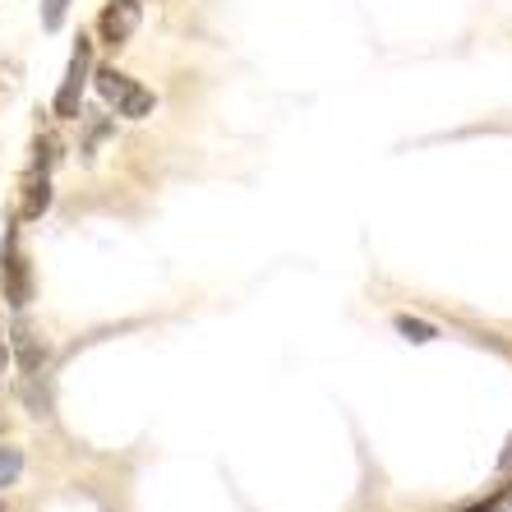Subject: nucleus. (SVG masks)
<instances>
[{"instance_id": "obj_1", "label": "nucleus", "mask_w": 512, "mask_h": 512, "mask_svg": "<svg viewBox=\"0 0 512 512\" xmlns=\"http://www.w3.org/2000/svg\"><path fill=\"white\" fill-rule=\"evenodd\" d=\"M93 84H97V93H102V102L116 107V116H125V120H148L157 107L153 88H143L139 79H130V74L116 70V65H97Z\"/></svg>"}, {"instance_id": "obj_2", "label": "nucleus", "mask_w": 512, "mask_h": 512, "mask_svg": "<svg viewBox=\"0 0 512 512\" xmlns=\"http://www.w3.org/2000/svg\"><path fill=\"white\" fill-rule=\"evenodd\" d=\"M0 291H5V305H10V310H28V305H33V263H28L14 227L0 240Z\"/></svg>"}, {"instance_id": "obj_3", "label": "nucleus", "mask_w": 512, "mask_h": 512, "mask_svg": "<svg viewBox=\"0 0 512 512\" xmlns=\"http://www.w3.org/2000/svg\"><path fill=\"white\" fill-rule=\"evenodd\" d=\"M88 74H93V42L79 37L70 65H65V79L56 88V102H51V116L56 120H79L84 116V88H88Z\"/></svg>"}, {"instance_id": "obj_4", "label": "nucleus", "mask_w": 512, "mask_h": 512, "mask_svg": "<svg viewBox=\"0 0 512 512\" xmlns=\"http://www.w3.org/2000/svg\"><path fill=\"white\" fill-rule=\"evenodd\" d=\"M139 24H143L139 0H107L102 14H97V37H102V47L120 51V47H130V37L139 33Z\"/></svg>"}, {"instance_id": "obj_5", "label": "nucleus", "mask_w": 512, "mask_h": 512, "mask_svg": "<svg viewBox=\"0 0 512 512\" xmlns=\"http://www.w3.org/2000/svg\"><path fill=\"white\" fill-rule=\"evenodd\" d=\"M47 356H51L47 337L37 333L33 319L19 310V319H14V328H10V360H19V365H24V374H28V370H42V365H47Z\"/></svg>"}, {"instance_id": "obj_6", "label": "nucleus", "mask_w": 512, "mask_h": 512, "mask_svg": "<svg viewBox=\"0 0 512 512\" xmlns=\"http://www.w3.org/2000/svg\"><path fill=\"white\" fill-rule=\"evenodd\" d=\"M19 222H37V217L51 208V176H42V171H28L24 176V185H19Z\"/></svg>"}, {"instance_id": "obj_7", "label": "nucleus", "mask_w": 512, "mask_h": 512, "mask_svg": "<svg viewBox=\"0 0 512 512\" xmlns=\"http://www.w3.org/2000/svg\"><path fill=\"white\" fill-rule=\"evenodd\" d=\"M19 397L28 402L33 416H51V383L42 379V370H28L24 379H19Z\"/></svg>"}, {"instance_id": "obj_8", "label": "nucleus", "mask_w": 512, "mask_h": 512, "mask_svg": "<svg viewBox=\"0 0 512 512\" xmlns=\"http://www.w3.org/2000/svg\"><path fill=\"white\" fill-rule=\"evenodd\" d=\"M393 328L406 337V342H416V346H425V342H434V337H439V328H434V323H425V319H411V314H397V319H393Z\"/></svg>"}, {"instance_id": "obj_9", "label": "nucleus", "mask_w": 512, "mask_h": 512, "mask_svg": "<svg viewBox=\"0 0 512 512\" xmlns=\"http://www.w3.org/2000/svg\"><path fill=\"white\" fill-rule=\"evenodd\" d=\"M56 157H60V139H56V134H37V139H33V171L51 176Z\"/></svg>"}, {"instance_id": "obj_10", "label": "nucleus", "mask_w": 512, "mask_h": 512, "mask_svg": "<svg viewBox=\"0 0 512 512\" xmlns=\"http://www.w3.org/2000/svg\"><path fill=\"white\" fill-rule=\"evenodd\" d=\"M19 476H24V453L10 448V443H0V489L19 485Z\"/></svg>"}, {"instance_id": "obj_11", "label": "nucleus", "mask_w": 512, "mask_h": 512, "mask_svg": "<svg viewBox=\"0 0 512 512\" xmlns=\"http://www.w3.org/2000/svg\"><path fill=\"white\" fill-rule=\"evenodd\" d=\"M42 28H47V33H60V28H65V14H70V0H42Z\"/></svg>"}, {"instance_id": "obj_12", "label": "nucleus", "mask_w": 512, "mask_h": 512, "mask_svg": "<svg viewBox=\"0 0 512 512\" xmlns=\"http://www.w3.org/2000/svg\"><path fill=\"white\" fill-rule=\"evenodd\" d=\"M508 499H512V485H503V489H494L489 499L471 503V508H457V512H503V508H508Z\"/></svg>"}, {"instance_id": "obj_13", "label": "nucleus", "mask_w": 512, "mask_h": 512, "mask_svg": "<svg viewBox=\"0 0 512 512\" xmlns=\"http://www.w3.org/2000/svg\"><path fill=\"white\" fill-rule=\"evenodd\" d=\"M10 370V346H5V328H0V374Z\"/></svg>"}, {"instance_id": "obj_14", "label": "nucleus", "mask_w": 512, "mask_h": 512, "mask_svg": "<svg viewBox=\"0 0 512 512\" xmlns=\"http://www.w3.org/2000/svg\"><path fill=\"white\" fill-rule=\"evenodd\" d=\"M499 471H512V443H508V453L499 457Z\"/></svg>"}, {"instance_id": "obj_15", "label": "nucleus", "mask_w": 512, "mask_h": 512, "mask_svg": "<svg viewBox=\"0 0 512 512\" xmlns=\"http://www.w3.org/2000/svg\"><path fill=\"white\" fill-rule=\"evenodd\" d=\"M0 512H5V508H0Z\"/></svg>"}]
</instances>
